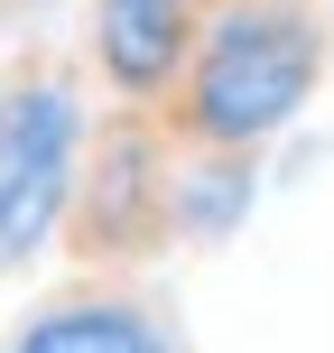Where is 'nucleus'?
<instances>
[{"mask_svg": "<svg viewBox=\"0 0 334 353\" xmlns=\"http://www.w3.org/2000/svg\"><path fill=\"white\" fill-rule=\"evenodd\" d=\"M325 65H334L325 0H213L176 93L158 103V130L205 159H260L306 121Z\"/></svg>", "mask_w": 334, "mask_h": 353, "instance_id": "nucleus-1", "label": "nucleus"}, {"mask_svg": "<svg viewBox=\"0 0 334 353\" xmlns=\"http://www.w3.org/2000/svg\"><path fill=\"white\" fill-rule=\"evenodd\" d=\"M84 149H93V103L74 65L37 56V65L0 74V279L56 251Z\"/></svg>", "mask_w": 334, "mask_h": 353, "instance_id": "nucleus-2", "label": "nucleus"}, {"mask_svg": "<svg viewBox=\"0 0 334 353\" xmlns=\"http://www.w3.org/2000/svg\"><path fill=\"white\" fill-rule=\"evenodd\" d=\"M167 176H176V140L158 130V112H130L103 140L84 149V176H74V205L56 242L93 270H130L167 242Z\"/></svg>", "mask_w": 334, "mask_h": 353, "instance_id": "nucleus-3", "label": "nucleus"}, {"mask_svg": "<svg viewBox=\"0 0 334 353\" xmlns=\"http://www.w3.org/2000/svg\"><path fill=\"white\" fill-rule=\"evenodd\" d=\"M93 74L121 112H158L205 37L213 0H93Z\"/></svg>", "mask_w": 334, "mask_h": 353, "instance_id": "nucleus-4", "label": "nucleus"}, {"mask_svg": "<svg viewBox=\"0 0 334 353\" xmlns=\"http://www.w3.org/2000/svg\"><path fill=\"white\" fill-rule=\"evenodd\" d=\"M0 353H186V325L149 288L84 279V288H56L47 307H28Z\"/></svg>", "mask_w": 334, "mask_h": 353, "instance_id": "nucleus-5", "label": "nucleus"}]
</instances>
